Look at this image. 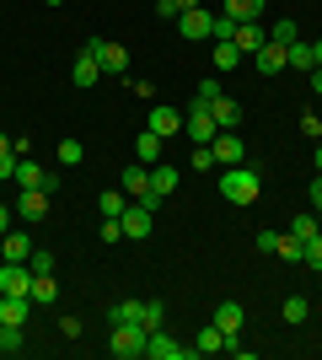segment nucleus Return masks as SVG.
I'll list each match as a JSON object with an SVG mask.
<instances>
[{
    "mask_svg": "<svg viewBox=\"0 0 322 360\" xmlns=\"http://www.w3.org/2000/svg\"><path fill=\"white\" fill-rule=\"evenodd\" d=\"M177 6H183V11H194V6H204V0H177Z\"/></svg>",
    "mask_w": 322,
    "mask_h": 360,
    "instance_id": "nucleus-47",
    "label": "nucleus"
},
{
    "mask_svg": "<svg viewBox=\"0 0 322 360\" xmlns=\"http://www.w3.org/2000/svg\"><path fill=\"white\" fill-rule=\"evenodd\" d=\"M0 150H11V135H0Z\"/></svg>",
    "mask_w": 322,
    "mask_h": 360,
    "instance_id": "nucleus-49",
    "label": "nucleus"
},
{
    "mask_svg": "<svg viewBox=\"0 0 322 360\" xmlns=\"http://www.w3.org/2000/svg\"><path fill=\"white\" fill-rule=\"evenodd\" d=\"M183 135L194 140V146H210L215 135H220V124H215V113H210V103H194L183 113Z\"/></svg>",
    "mask_w": 322,
    "mask_h": 360,
    "instance_id": "nucleus-4",
    "label": "nucleus"
},
{
    "mask_svg": "<svg viewBox=\"0 0 322 360\" xmlns=\"http://www.w3.org/2000/svg\"><path fill=\"white\" fill-rule=\"evenodd\" d=\"M317 231H322V226H317V210H311V215H290V237L311 242V237H317Z\"/></svg>",
    "mask_w": 322,
    "mask_h": 360,
    "instance_id": "nucleus-30",
    "label": "nucleus"
},
{
    "mask_svg": "<svg viewBox=\"0 0 322 360\" xmlns=\"http://www.w3.org/2000/svg\"><path fill=\"white\" fill-rule=\"evenodd\" d=\"M0 355H22V328L16 323H0Z\"/></svg>",
    "mask_w": 322,
    "mask_h": 360,
    "instance_id": "nucleus-33",
    "label": "nucleus"
},
{
    "mask_svg": "<svg viewBox=\"0 0 322 360\" xmlns=\"http://www.w3.org/2000/svg\"><path fill=\"white\" fill-rule=\"evenodd\" d=\"M311 60H317V65H322V44H311Z\"/></svg>",
    "mask_w": 322,
    "mask_h": 360,
    "instance_id": "nucleus-48",
    "label": "nucleus"
},
{
    "mask_svg": "<svg viewBox=\"0 0 322 360\" xmlns=\"http://www.w3.org/2000/svg\"><path fill=\"white\" fill-rule=\"evenodd\" d=\"M27 290H32L27 264H0V296H27Z\"/></svg>",
    "mask_w": 322,
    "mask_h": 360,
    "instance_id": "nucleus-12",
    "label": "nucleus"
},
{
    "mask_svg": "<svg viewBox=\"0 0 322 360\" xmlns=\"http://www.w3.org/2000/svg\"><path fill=\"white\" fill-rule=\"evenodd\" d=\"M167 194H177V167L156 162V167H151V194H145V205H151V210H161V199H167Z\"/></svg>",
    "mask_w": 322,
    "mask_h": 360,
    "instance_id": "nucleus-8",
    "label": "nucleus"
},
{
    "mask_svg": "<svg viewBox=\"0 0 322 360\" xmlns=\"http://www.w3.org/2000/svg\"><path fill=\"white\" fill-rule=\"evenodd\" d=\"M301 129H307L311 140H322V119H317V113H307V119H301Z\"/></svg>",
    "mask_w": 322,
    "mask_h": 360,
    "instance_id": "nucleus-43",
    "label": "nucleus"
},
{
    "mask_svg": "<svg viewBox=\"0 0 322 360\" xmlns=\"http://www.w3.org/2000/svg\"><path fill=\"white\" fill-rule=\"evenodd\" d=\"M231 44L242 49V54H258V49L269 44V27H258V22H236V32H231Z\"/></svg>",
    "mask_w": 322,
    "mask_h": 360,
    "instance_id": "nucleus-15",
    "label": "nucleus"
},
{
    "mask_svg": "<svg viewBox=\"0 0 322 360\" xmlns=\"http://www.w3.org/2000/svg\"><path fill=\"white\" fill-rule=\"evenodd\" d=\"M301 264H307V269H317V274H322V231H317V237L307 242V258H301Z\"/></svg>",
    "mask_w": 322,
    "mask_h": 360,
    "instance_id": "nucleus-39",
    "label": "nucleus"
},
{
    "mask_svg": "<svg viewBox=\"0 0 322 360\" xmlns=\"http://www.w3.org/2000/svg\"><path fill=\"white\" fill-rule=\"evenodd\" d=\"M279 312H285V323H290V328H301V323L311 317V301H307V296H290L285 307H279Z\"/></svg>",
    "mask_w": 322,
    "mask_h": 360,
    "instance_id": "nucleus-29",
    "label": "nucleus"
},
{
    "mask_svg": "<svg viewBox=\"0 0 322 360\" xmlns=\"http://www.w3.org/2000/svg\"><path fill=\"white\" fill-rule=\"evenodd\" d=\"M317 172H322V140H317Z\"/></svg>",
    "mask_w": 322,
    "mask_h": 360,
    "instance_id": "nucleus-50",
    "label": "nucleus"
},
{
    "mask_svg": "<svg viewBox=\"0 0 322 360\" xmlns=\"http://www.w3.org/2000/svg\"><path fill=\"white\" fill-rule=\"evenodd\" d=\"M86 162V146L81 140H60V167H81Z\"/></svg>",
    "mask_w": 322,
    "mask_h": 360,
    "instance_id": "nucleus-37",
    "label": "nucleus"
},
{
    "mask_svg": "<svg viewBox=\"0 0 322 360\" xmlns=\"http://www.w3.org/2000/svg\"><path fill=\"white\" fill-rule=\"evenodd\" d=\"M27 312H32V296H0V323L27 328Z\"/></svg>",
    "mask_w": 322,
    "mask_h": 360,
    "instance_id": "nucleus-19",
    "label": "nucleus"
},
{
    "mask_svg": "<svg viewBox=\"0 0 322 360\" xmlns=\"http://www.w3.org/2000/svg\"><path fill=\"white\" fill-rule=\"evenodd\" d=\"M102 242H123V221L119 215H102V231H97Z\"/></svg>",
    "mask_w": 322,
    "mask_h": 360,
    "instance_id": "nucleus-38",
    "label": "nucleus"
},
{
    "mask_svg": "<svg viewBox=\"0 0 322 360\" xmlns=\"http://www.w3.org/2000/svg\"><path fill=\"white\" fill-rule=\"evenodd\" d=\"M0 258H6V264H27L32 258V237L27 231H6V237H0Z\"/></svg>",
    "mask_w": 322,
    "mask_h": 360,
    "instance_id": "nucleus-16",
    "label": "nucleus"
},
{
    "mask_svg": "<svg viewBox=\"0 0 322 360\" xmlns=\"http://www.w3.org/2000/svg\"><path fill=\"white\" fill-rule=\"evenodd\" d=\"M210 60H215V70L226 75V70H236V65H242L247 54H242V49H236V44H231V38H220V44H215V54H210Z\"/></svg>",
    "mask_w": 322,
    "mask_h": 360,
    "instance_id": "nucleus-22",
    "label": "nucleus"
},
{
    "mask_svg": "<svg viewBox=\"0 0 322 360\" xmlns=\"http://www.w3.org/2000/svg\"><path fill=\"white\" fill-rule=\"evenodd\" d=\"M70 75H76V86H97V81H102V65H97V54H92L86 44H81V54H76V70H70Z\"/></svg>",
    "mask_w": 322,
    "mask_h": 360,
    "instance_id": "nucleus-18",
    "label": "nucleus"
},
{
    "mask_svg": "<svg viewBox=\"0 0 322 360\" xmlns=\"http://www.w3.org/2000/svg\"><path fill=\"white\" fill-rule=\"evenodd\" d=\"M43 6H65V0H43Z\"/></svg>",
    "mask_w": 322,
    "mask_h": 360,
    "instance_id": "nucleus-51",
    "label": "nucleus"
},
{
    "mask_svg": "<svg viewBox=\"0 0 322 360\" xmlns=\"http://www.w3.org/2000/svg\"><path fill=\"white\" fill-rule=\"evenodd\" d=\"M258 194H263V178L258 172H253V167H226V172H220V199H226V205H258Z\"/></svg>",
    "mask_w": 322,
    "mask_h": 360,
    "instance_id": "nucleus-1",
    "label": "nucleus"
},
{
    "mask_svg": "<svg viewBox=\"0 0 322 360\" xmlns=\"http://www.w3.org/2000/svg\"><path fill=\"white\" fill-rule=\"evenodd\" d=\"M145 355H151V360H194V345H177L167 328H151V339H145Z\"/></svg>",
    "mask_w": 322,
    "mask_h": 360,
    "instance_id": "nucleus-6",
    "label": "nucleus"
},
{
    "mask_svg": "<svg viewBox=\"0 0 322 360\" xmlns=\"http://www.w3.org/2000/svg\"><path fill=\"white\" fill-rule=\"evenodd\" d=\"M145 317V301H113V323H140Z\"/></svg>",
    "mask_w": 322,
    "mask_h": 360,
    "instance_id": "nucleus-32",
    "label": "nucleus"
},
{
    "mask_svg": "<svg viewBox=\"0 0 322 360\" xmlns=\"http://www.w3.org/2000/svg\"><path fill=\"white\" fill-rule=\"evenodd\" d=\"M119 221H123V242H145L156 231V210L145 205V199H129V210H123Z\"/></svg>",
    "mask_w": 322,
    "mask_h": 360,
    "instance_id": "nucleus-3",
    "label": "nucleus"
},
{
    "mask_svg": "<svg viewBox=\"0 0 322 360\" xmlns=\"http://www.w3.org/2000/svg\"><path fill=\"white\" fill-rule=\"evenodd\" d=\"M317 226H322V215H317Z\"/></svg>",
    "mask_w": 322,
    "mask_h": 360,
    "instance_id": "nucleus-52",
    "label": "nucleus"
},
{
    "mask_svg": "<svg viewBox=\"0 0 322 360\" xmlns=\"http://www.w3.org/2000/svg\"><path fill=\"white\" fill-rule=\"evenodd\" d=\"M97 54V65H102V75H129V49L123 44H107V38H92L86 44Z\"/></svg>",
    "mask_w": 322,
    "mask_h": 360,
    "instance_id": "nucleus-5",
    "label": "nucleus"
},
{
    "mask_svg": "<svg viewBox=\"0 0 322 360\" xmlns=\"http://www.w3.org/2000/svg\"><path fill=\"white\" fill-rule=\"evenodd\" d=\"M177 32H183V38H194V44H199V38H215V11H204V6L183 11V16H177Z\"/></svg>",
    "mask_w": 322,
    "mask_h": 360,
    "instance_id": "nucleus-9",
    "label": "nucleus"
},
{
    "mask_svg": "<svg viewBox=\"0 0 322 360\" xmlns=\"http://www.w3.org/2000/svg\"><path fill=\"white\" fill-rule=\"evenodd\" d=\"M145 339H151V328L145 323H113V355L119 360H135V355H145Z\"/></svg>",
    "mask_w": 322,
    "mask_h": 360,
    "instance_id": "nucleus-2",
    "label": "nucleus"
},
{
    "mask_svg": "<svg viewBox=\"0 0 322 360\" xmlns=\"http://www.w3.org/2000/svg\"><path fill=\"white\" fill-rule=\"evenodd\" d=\"M210 150H215V162H220V167H242L247 162V146H242L236 129H220V135L210 140Z\"/></svg>",
    "mask_w": 322,
    "mask_h": 360,
    "instance_id": "nucleus-7",
    "label": "nucleus"
},
{
    "mask_svg": "<svg viewBox=\"0 0 322 360\" xmlns=\"http://www.w3.org/2000/svg\"><path fill=\"white\" fill-rule=\"evenodd\" d=\"M311 210L322 215V178H311Z\"/></svg>",
    "mask_w": 322,
    "mask_h": 360,
    "instance_id": "nucleus-44",
    "label": "nucleus"
},
{
    "mask_svg": "<svg viewBox=\"0 0 322 360\" xmlns=\"http://www.w3.org/2000/svg\"><path fill=\"white\" fill-rule=\"evenodd\" d=\"M135 162H145V167L161 162V135H156V129H140L135 135Z\"/></svg>",
    "mask_w": 322,
    "mask_h": 360,
    "instance_id": "nucleus-20",
    "label": "nucleus"
},
{
    "mask_svg": "<svg viewBox=\"0 0 322 360\" xmlns=\"http://www.w3.org/2000/svg\"><path fill=\"white\" fill-rule=\"evenodd\" d=\"M253 65H258V75H279V70H285V65H290V49L269 38V44H263L258 54H253Z\"/></svg>",
    "mask_w": 322,
    "mask_h": 360,
    "instance_id": "nucleus-13",
    "label": "nucleus"
},
{
    "mask_svg": "<svg viewBox=\"0 0 322 360\" xmlns=\"http://www.w3.org/2000/svg\"><path fill=\"white\" fill-rule=\"evenodd\" d=\"M156 16H161V22H177V16H183V6H177V0H156Z\"/></svg>",
    "mask_w": 322,
    "mask_h": 360,
    "instance_id": "nucleus-40",
    "label": "nucleus"
},
{
    "mask_svg": "<svg viewBox=\"0 0 322 360\" xmlns=\"http://www.w3.org/2000/svg\"><path fill=\"white\" fill-rule=\"evenodd\" d=\"M119 188H123L129 199H145V194H151V167H145V162H135V167H129V172L119 178Z\"/></svg>",
    "mask_w": 322,
    "mask_h": 360,
    "instance_id": "nucleus-17",
    "label": "nucleus"
},
{
    "mask_svg": "<svg viewBox=\"0 0 322 360\" xmlns=\"http://www.w3.org/2000/svg\"><path fill=\"white\" fill-rule=\"evenodd\" d=\"M215 167H220V162H215V150H210V146H194V156H188V172H215Z\"/></svg>",
    "mask_w": 322,
    "mask_h": 360,
    "instance_id": "nucleus-36",
    "label": "nucleus"
},
{
    "mask_svg": "<svg viewBox=\"0 0 322 360\" xmlns=\"http://www.w3.org/2000/svg\"><path fill=\"white\" fill-rule=\"evenodd\" d=\"M269 38H274V44H285V49H290L295 38H301V32H295V16H279L274 27H269Z\"/></svg>",
    "mask_w": 322,
    "mask_h": 360,
    "instance_id": "nucleus-34",
    "label": "nucleus"
},
{
    "mask_svg": "<svg viewBox=\"0 0 322 360\" xmlns=\"http://www.w3.org/2000/svg\"><path fill=\"white\" fill-rule=\"evenodd\" d=\"M215 328L226 333V339H236V333L247 328V312H242V301H220V307H215Z\"/></svg>",
    "mask_w": 322,
    "mask_h": 360,
    "instance_id": "nucleus-14",
    "label": "nucleus"
},
{
    "mask_svg": "<svg viewBox=\"0 0 322 360\" xmlns=\"http://www.w3.org/2000/svg\"><path fill=\"white\" fill-rule=\"evenodd\" d=\"M290 70H317V60H311V44H301V38H295V44H290Z\"/></svg>",
    "mask_w": 322,
    "mask_h": 360,
    "instance_id": "nucleus-31",
    "label": "nucleus"
},
{
    "mask_svg": "<svg viewBox=\"0 0 322 360\" xmlns=\"http://www.w3.org/2000/svg\"><path fill=\"white\" fill-rule=\"evenodd\" d=\"M97 210L102 215H123L129 210V194H123V188H102V194H97Z\"/></svg>",
    "mask_w": 322,
    "mask_h": 360,
    "instance_id": "nucleus-26",
    "label": "nucleus"
},
{
    "mask_svg": "<svg viewBox=\"0 0 322 360\" xmlns=\"http://www.w3.org/2000/svg\"><path fill=\"white\" fill-rule=\"evenodd\" d=\"M16 183L22 188H43V167L32 162V156H16Z\"/></svg>",
    "mask_w": 322,
    "mask_h": 360,
    "instance_id": "nucleus-25",
    "label": "nucleus"
},
{
    "mask_svg": "<svg viewBox=\"0 0 322 360\" xmlns=\"http://www.w3.org/2000/svg\"><path fill=\"white\" fill-rule=\"evenodd\" d=\"M215 349H226V333L210 323V328H199V339H194V355H215Z\"/></svg>",
    "mask_w": 322,
    "mask_h": 360,
    "instance_id": "nucleus-27",
    "label": "nucleus"
},
{
    "mask_svg": "<svg viewBox=\"0 0 322 360\" xmlns=\"http://www.w3.org/2000/svg\"><path fill=\"white\" fill-rule=\"evenodd\" d=\"M274 253L285 258V264H301V258H307V242H301V237H290V231H285V237L274 242Z\"/></svg>",
    "mask_w": 322,
    "mask_h": 360,
    "instance_id": "nucleus-28",
    "label": "nucleus"
},
{
    "mask_svg": "<svg viewBox=\"0 0 322 360\" xmlns=\"http://www.w3.org/2000/svg\"><path fill=\"white\" fill-rule=\"evenodd\" d=\"M27 269H32V274H54V269H60V258L48 253V248H32V258H27Z\"/></svg>",
    "mask_w": 322,
    "mask_h": 360,
    "instance_id": "nucleus-35",
    "label": "nucleus"
},
{
    "mask_svg": "<svg viewBox=\"0 0 322 360\" xmlns=\"http://www.w3.org/2000/svg\"><path fill=\"white\" fill-rule=\"evenodd\" d=\"M145 328H161V301H145V317H140Z\"/></svg>",
    "mask_w": 322,
    "mask_h": 360,
    "instance_id": "nucleus-41",
    "label": "nucleus"
},
{
    "mask_svg": "<svg viewBox=\"0 0 322 360\" xmlns=\"http://www.w3.org/2000/svg\"><path fill=\"white\" fill-rule=\"evenodd\" d=\"M311 91H317V97H322V65H317V70H311Z\"/></svg>",
    "mask_w": 322,
    "mask_h": 360,
    "instance_id": "nucleus-46",
    "label": "nucleus"
},
{
    "mask_svg": "<svg viewBox=\"0 0 322 360\" xmlns=\"http://www.w3.org/2000/svg\"><path fill=\"white\" fill-rule=\"evenodd\" d=\"M11 210L22 215V221H27V226H38V221H43V215H48V194H43V188H22Z\"/></svg>",
    "mask_w": 322,
    "mask_h": 360,
    "instance_id": "nucleus-11",
    "label": "nucleus"
},
{
    "mask_svg": "<svg viewBox=\"0 0 322 360\" xmlns=\"http://www.w3.org/2000/svg\"><path fill=\"white\" fill-rule=\"evenodd\" d=\"M210 113H215V124H220V129H236V124H242V108L231 103L226 91H220V97L210 103Z\"/></svg>",
    "mask_w": 322,
    "mask_h": 360,
    "instance_id": "nucleus-21",
    "label": "nucleus"
},
{
    "mask_svg": "<svg viewBox=\"0 0 322 360\" xmlns=\"http://www.w3.org/2000/svg\"><path fill=\"white\" fill-rule=\"evenodd\" d=\"M220 16H231V22H258L263 0H226V11H220Z\"/></svg>",
    "mask_w": 322,
    "mask_h": 360,
    "instance_id": "nucleus-24",
    "label": "nucleus"
},
{
    "mask_svg": "<svg viewBox=\"0 0 322 360\" xmlns=\"http://www.w3.org/2000/svg\"><path fill=\"white\" fill-rule=\"evenodd\" d=\"M145 129H156L161 140H172V135H183V113H177V108H167V103H151V119H145Z\"/></svg>",
    "mask_w": 322,
    "mask_h": 360,
    "instance_id": "nucleus-10",
    "label": "nucleus"
},
{
    "mask_svg": "<svg viewBox=\"0 0 322 360\" xmlns=\"http://www.w3.org/2000/svg\"><path fill=\"white\" fill-rule=\"evenodd\" d=\"M32 307H48V301H60V285H54V274H32Z\"/></svg>",
    "mask_w": 322,
    "mask_h": 360,
    "instance_id": "nucleus-23",
    "label": "nucleus"
},
{
    "mask_svg": "<svg viewBox=\"0 0 322 360\" xmlns=\"http://www.w3.org/2000/svg\"><path fill=\"white\" fill-rule=\"evenodd\" d=\"M11 215H16L11 205H0V237H6V231H11Z\"/></svg>",
    "mask_w": 322,
    "mask_h": 360,
    "instance_id": "nucleus-45",
    "label": "nucleus"
},
{
    "mask_svg": "<svg viewBox=\"0 0 322 360\" xmlns=\"http://www.w3.org/2000/svg\"><path fill=\"white\" fill-rule=\"evenodd\" d=\"M0 178H16V150H0Z\"/></svg>",
    "mask_w": 322,
    "mask_h": 360,
    "instance_id": "nucleus-42",
    "label": "nucleus"
}]
</instances>
